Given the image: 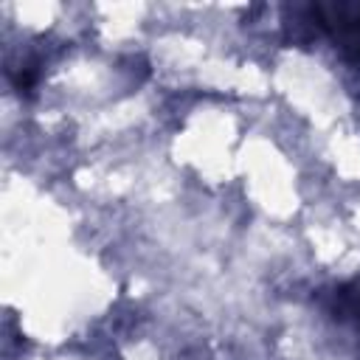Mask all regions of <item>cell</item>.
<instances>
[{"label": "cell", "instance_id": "cell-1", "mask_svg": "<svg viewBox=\"0 0 360 360\" xmlns=\"http://www.w3.org/2000/svg\"><path fill=\"white\" fill-rule=\"evenodd\" d=\"M315 14L323 28L332 31L335 42L354 56H360V6H315Z\"/></svg>", "mask_w": 360, "mask_h": 360}]
</instances>
